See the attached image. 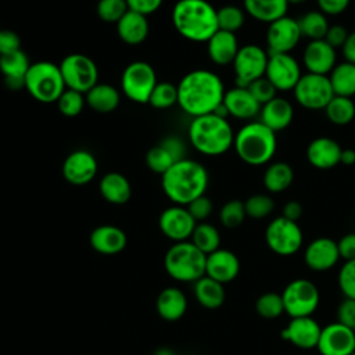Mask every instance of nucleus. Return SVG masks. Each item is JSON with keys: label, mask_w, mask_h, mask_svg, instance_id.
<instances>
[{"label": "nucleus", "mask_w": 355, "mask_h": 355, "mask_svg": "<svg viewBox=\"0 0 355 355\" xmlns=\"http://www.w3.org/2000/svg\"><path fill=\"white\" fill-rule=\"evenodd\" d=\"M178 86V105L187 115L196 118L212 114L223 101L222 79L209 69L187 72Z\"/></svg>", "instance_id": "obj_1"}, {"label": "nucleus", "mask_w": 355, "mask_h": 355, "mask_svg": "<svg viewBox=\"0 0 355 355\" xmlns=\"http://www.w3.org/2000/svg\"><path fill=\"white\" fill-rule=\"evenodd\" d=\"M209 183L207 168L198 161L183 158L161 175L164 194L176 205L186 207L193 200L204 196Z\"/></svg>", "instance_id": "obj_2"}, {"label": "nucleus", "mask_w": 355, "mask_h": 355, "mask_svg": "<svg viewBox=\"0 0 355 355\" xmlns=\"http://www.w3.org/2000/svg\"><path fill=\"white\" fill-rule=\"evenodd\" d=\"M172 24L180 36L194 43H207L219 29L216 8L207 0H178Z\"/></svg>", "instance_id": "obj_3"}, {"label": "nucleus", "mask_w": 355, "mask_h": 355, "mask_svg": "<svg viewBox=\"0 0 355 355\" xmlns=\"http://www.w3.org/2000/svg\"><path fill=\"white\" fill-rule=\"evenodd\" d=\"M187 136L190 144L200 154L218 157L233 147L234 132L227 118L216 114H207L191 119Z\"/></svg>", "instance_id": "obj_4"}, {"label": "nucleus", "mask_w": 355, "mask_h": 355, "mask_svg": "<svg viewBox=\"0 0 355 355\" xmlns=\"http://www.w3.org/2000/svg\"><path fill=\"white\" fill-rule=\"evenodd\" d=\"M233 147L244 164L262 166L269 164L276 154V133L261 121H248L234 133Z\"/></svg>", "instance_id": "obj_5"}, {"label": "nucleus", "mask_w": 355, "mask_h": 355, "mask_svg": "<svg viewBox=\"0 0 355 355\" xmlns=\"http://www.w3.org/2000/svg\"><path fill=\"white\" fill-rule=\"evenodd\" d=\"M207 255L190 240L173 243L164 258L166 273L182 283H194L205 276Z\"/></svg>", "instance_id": "obj_6"}, {"label": "nucleus", "mask_w": 355, "mask_h": 355, "mask_svg": "<svg viewBox=\"0 0 355 355\" xmlns=\"http://www.w3.org/2000/svg\"><path fill=\"white\" fill-rule=\"evenodd\" d=\"M25 89L40 103H55L67 87L57 64L37 61L31 64L25 75Z\"/></svg>", "instance_id": "obj_7"}, {"label": "nucleus", "mask_w": 355, "mask_h": 355, "mask_svg": "<svg viewBox=\"0 0 355 355\" xmlns=\"http://www.w3.org/2000/svg\"><path fill=\"white\" fill-rule=\"evenodd\" d=\"M284 312L290 318L312 316L320 304V293L313 282L298 277L291 280L280 293Z\"/></svg>", "instance_id": "obj_8"}, {"label": "nucleus", "mask_w": 355, "mask_h": 355, "mask_svg": "<svg viewBox=\"0 0 355 355\" xmlns=\"http://www.w3.org/2000/svg\"><path fill=\"white\" fill-rule=\"evenodd\" d=\"M265 241L268 248L276 255L291 257L302 247V229L298 222L277 216L268 223L265 229Z\"/></svg>", "instance_id": "obj_9"}, {"label": "nucleus", "mask_w": 355, "mask_h": 355, "mask_svg": "<svg viewBox=\"0 0 355 355\" xmlns=\"http://www.w3.org/2000/svg\"><path fill=\"white\" fill-rule=\"evenodd\" d=\"M65 87L80 93H87L98 83V68L96 62L80 53H72L58 64Z\"/></svg>", "instance_id": "obj_10"}, {"label": "nucleus", "mask_w": 355, "mask_h": 355, "mask_svg": "<svg viewBox=\"0 0 355 355\" xmlns=\"http://www.w3.org/2000/svg\"><path fill=\"white\" fill-rule=\"evenodd\" d=\"M158 83L154 68L146 61L128 64L121 75L122 93L135 103H148L153 89Z\"/></svg>", "instance_id": "obj_11"}, {"label": "nucleus", "mask_w": 355, "mask_h": 355, "mask_svg": "<svg viewBox=\"0 0 355 355\" xmlns=\"http://www.w3.org/2000/svg\"><path fill=\"white\" fill-rule=\"evenodd\" d=\"M295 101L305 110H324L329 101L334 97L327 75L302 73L295 87L293 89Z\"/></svg>", "instance_id": "obj_12"}, {"label": "nucleus", "mask_w": 355, "mask_h": 355, "mask_svg": "<svg viewBox=\"0 0 355 355\" xmlns=\"http://www.w3.org/2000/svg\"><path fill=\"white\" fill-rule=\"evenodd\" d=\"M269 53L258 44H244L239 49L234 61V80L236 86L247 87L251 82L265 76Z\"/></svg>", "instance_id": "obj_13"}, {"label": "nucleus", "mask_w": 355, "mask_h": 355, "mask_svg": "<svg viewBox=\"0 0 355 355\" xmlns=\"http://www.w3.org/2000/svg\"><path fill=\"white\" fill-rule=\"evenodd\" d=\"M301 75L300 62L290 53L269 54L265 76L277 92L293 90Z\"/></svg>", "instance_id": "obj_14"}, {"label": "nucleus", "mask_w": 355, "mask_h": 355, "mask_svg": "<svg viewBox=\"0 0 355 355\" xmlns=\"http://www.w3.org/2000/svg\"><path fill=\"white\" fill-rule=\"evenodd\" d=\"M302 35L300 31L298 19L284 15L268 25L266 44L268 53H290L297 47Z\"/></svg>", "instance_id": "obj_15"}, {"label": "nucleus", "mask_w": 355, "mask_h": 355, "mask_svg": "<svg viewBox=\"0 0 355 355\" xmlns=\"http://www.w3.org/2000/svg\"><path fill=\"white\" fill-rule=\"evenodd\" d=\"M186 146L179 136H166L146 154L147 166L158 175H164L173 164L186 158Z\"/></svg>", "instance_id": "obj_16"}, {"label": "nucleus", "mask_w": 355, "mask_h": 355, "mask_svg": "<svg viewBox=\"0 0 355 355\" xmlns=\"http://www.w3.org/2000/svg\"><path fill=\"white\" fill-rule=\"evenodd\" d=\"M196 225L197 222L190 215L187 208L176 204L164 209L158 219V226L162 234L175 243L189 240Z\"/></svg>", "instance_id": "obj_17"}, {"label": "nucleus", "mask_w": 355, "mask_h": 355, "mask_svg": "<svg viewBox=\"0 0 355 355\" xmlns=\"http://www.w3.org/2000/svg\"><path fill=\"white\" fill-rule=\"evenodd\" d=\"M316 349L320 355H351L355 351L354 330L337 320L322 327Z\"/></svg>", "instance_id": "obj_18"}, {"label": "nucleus", "mask_w": 355, "mask_h": 355, "mask_svg": "<svg viewBox=\"0 0 355 355\" xmlns=\"http://www.w3.org/2000/svg\"><path fill=\"white\" fill-rule=\"evenodd\" d=\"M97 159L87 150H75L62 162V176L72 186H85L97 175Z\"/></svg>", "instance_id": "obj_19"}, {"label": "nucleus", "mask_w": 355, "mask_h": 355, "mask_svg": "<svg viewBox=\"0 0 355 355\" xmlns=\"http://www.w3.org/2000/svg\"><path fill=\"white\" fill-rule=\"evenodd\" d=\"M322 326L312 316L291 318L288 324L282 330V338L290 341L300 349H313L318 347Z\"/></svg>", "instance_id": "obj_20"}, {"label": "nucleus", "mask_w": 355, "mask_h": 355, "mask_svg": "<svg viewBox=\"0 0 355 355\" xmlns=\"http://www.w3.org/2000/svg\"><path fill=\"white\" fill-rule=\"evenodd\" d=\"M340 252L337 241L330 237H318L312 240L304 251V262L313 272L330 270L338 262Z\"/></svg>", "instance_id": "obj_21"}, {"label": "nucleus", "mask_w": 355, "mask_h": 355, "mask_svg": "<svg viewBox=\"0 0 355 355\" xmlns=\"http://www.w3.org/2000/svg\"><path fill=\"white\" fill-rule=\"evenodd\" d=\"M302 62L311 73L329 75L337 65L336 49L324 39L309 40L302 53Z\"/></svg>", "instance_id": "obj_22"}, {"label": "nucleus", "mask_w": 355, "mask_h": 355, "mask_svg": "<svg viewBox=\"0 0 355 355\" xmlns=\"http://www.w3.org/2000/svg\"><path fill=\"white\" fill-rule=\"evenodd\" d=\"M240 272L239 257L226 248H218L207 255L205 276L226 284L233 282Z\"/></svg>", "instance_id": "obj_23"}, {"label": "nucleus", "mask_w": 355, "mask_h": 355, "mask_svg": "<svg viewBox=\"0 0 355 355\" xmlns=\"http://www.w3.org/2000/svg\"><path fill=\"white\" fill-rule=\"evenodd\" d=\"M222 104L226 107L229 116L241 121H252L261 112V104L255 100L247 87L234 86L225 92Z\"/></svg>", "instance_id": "obj_24"}, {"label": "nucleus", "mask_w": 355, "mask_h": 355, "mask_svg": "<svg viewBox=\"0 0 355 355\" xmlns=\"http://www.w3.org/2000/svg\"><path fill=\"white\" fill-rule=\"evenodd\" d=\"M341 146L329 136L313 139L306 147V159L316 169H331L340 164Z\"/></svg>", "instance_id": "obj_25"}, {"label": "nucleus", "mask_w": 355, "mask_h": 355, "mask_svg": "<svg viewBox=\"0 0 355 355\" xmlns=\"http://www.w3.org/2000/svg\"><path fill=\"white\" fill-rule=\"evenodd\" d=\"M90 247L103 255H115L125 250L128 244L126 233L114 225H101L92 230L89 236Z\"/></svg>", "instance_id": "obj_26"}, {"label": "nucleus", "mask_w": 355, "mask_h": 355, "mask_svg": "<svg viewBox=\"0 0 355 355\" xmlns=\"http://www.w3.org/2000/svg\"><path fill=\"white\" fill-rule=\"evenodd\" d=\"M29 67V57L21 49L0 55V72L4 78V85L11 90L25 87V75Z\"/></svg>", "instance_id": "obj_27"}, {"label": "nucleus", "mask_w": 355, "mask_h": 355, "mask_svg": "<svg viewBox=\"0 0 355 355\" xmlns=\"http://www.w3.org/2000/svg\"><path fill=\"white\" fill-rule=\"evenodd\" d=\"M294 118V108L284 97H275L261 107L259 121L272 129L275 133L290 126Z\"/></svg>", "instance_id": "obj_28"}, {"label": "nucleus", "mask_w": 355, "mask_h": 355, "mask_svg": "<svg viewBox=\"0 0 355 355\" xmlns=\"http://www.w3.org/2000/svg\"><path fill=\"white\" fill-rule=\"evenodd\" d=\"M240 46L236 33L218 29L207 42V51L209 60L220 67L233 64Z\"/></svg>", "instance_id": "obj_29"}, {"label": "nucleus", "mask_w": 355, "mask_h": 355, "mask_svg": "<svg viewBox=\"0 0 355 355\" xmlns=\"http://www.w3.org/2000/svg\"><path fill=\"white\" fill-rule=\"evenodd\" d=\"M150 32L148 19L146 15L128 10L126 14L116 22V33L119 39L130 46L143 43Z\"/></svg>", "instance_id": "obj_30"}, {"label": "nucleus", "mask_w": 355, "mask_h": 355, "mask_svg": "<svg viewBox=\"0 0 355 355\" xmlns=\"http://www.w3.org/2000/svg\"><path fill=\"white\" fill-rule=\"evenodd\" d=\"M157 313L166 322H176L187 311V297L178 287H165L155 301Z\"/></svg>", "instance_id": "obj_31"}, {"label": "nucleus", "mask_w": 355, "mask_h": 355, "mask_svg": "<svg viewBox=\"0 0 355 355\" xmlns=\"http://www.w3.org/2000/svg\"><path fill=\"white\" fill-rule=\"evenodd\" d=\"M98 191L107 202L122 205L129 201L132 196V186L125 175L119 172H108L101 178Z\"/></svg>", "instance_id": "obj_32"}, {"label": "nucleus", "mask_w": 355, "mask_h": 355, "mask_svg": "<svg viewBox=\"0 0 355 355\" xmlns=\"http://www.w3.org/2000/svg\"><path fill=\"white\" fill-rule=\"evenodd\" d=\"M245 12L254 19L270 24L284 15H287V0H243Z\"/></svg>", "instance_id": "obj_33"}, {"label": "nucleus", "mask_w": 355, "mask_h": 355, "mask_svg": "<svg viewBox=\"0 0 355 355\" xmlns=\"http://www.w3.org/2000/svg\"><path fill=\"white\" fill-rule=\"evenodd\" d=\"M86 105L92 110L105 114L114 111L121 101V93L110 83H97L87 93H85Z\"/></svg>", "instance_id": "obj_34"}, {"label": "nucleus", "mask_w": 355, "mask_h": 355, "mask_svg": "<svg viewBox=\"0 0 355 355\" xmlns=\"http://www.w3.org/2000/svg\"><path fill=\"white\" fill-rule=\"evenodd\" d=\"M193 291L197 302L207 309H218L223 305L226 298L223 284L208 276H202L194 282Z\"/></svg>", "instance_id": "obj_35"}, {"label": "nucleus", "mask_w": 355, "mask_h": 355, "mask_svg": "<svg viewBox=\"0 0 355 355\" xmlns=\"http://www.w3.org/2000/svg\"><path fill=\"white\" fill-rule=\"evenodd\" d=\"M294 180L293 168L284 161L269 164L263 172L262 183L269 193H282L287 190Z\"/></svg>", "instance_id": "obj_36"}, {"label": "nucleus", "mask_w": 355, "mask_h": 355, "mask_svg": "<svg viewBox=\"0 0 355 355\" xmlns=\"http://www.w3.org/2000/svg\"><path fill=\"white\" fill-rule=\"evenodd\" d=\"M334 96H355V64L343 61L337 64L327 75Z\"/></svg>", "instance_id": "obj_37"}, {"label": "nucleus", "mask_w": 355, "mask_h": 355, "mask_svg": "<svg viewBox=\"0 0 355 355\" xmlns=\"http://www.w3.org/2000/svg\"><path fill=\"white\" fill-rule=\"evenodd\" d=\"M298 25L302 37H308L309 40L324 39L327 29L330 26L327 17L319 10L302 14L298 19Z\"/></svg>", "instance_id": "obj_38"}, {"label": "nucleus", "mask_w": 355, "mask_h": 355, "mask_svg": "<svg viewBox=\"0 0 355 355\" xmlns=\"http://www.w3.org/2000/svg\"><path fill=\"white\" fill-rule=\"evenodd\" d=\"M190 241L205 255L216 251L220 248V233L219 230L208 223V222H198L194 227V232L190 237Z\"/></svg>", "instance_id": "obj_39"}, {"label": "nucleus", "mask_w": 355, "mask_h": 355, "mask_svg": "<svg viewBox=\"0 0 355 355\" xmlns=\"http://www.w3.org/2000/svg\"><path fill=\"white\" fill-rule=\"evenodd\" d=\"M324 114L331 123L337 126H344L352 122V119L355 118V104L351 97L334 96L326 105Z\"/></svg>", "instance_id": "obj_40"}, {"label": "nucleus", "mask_w": 355, "mask_h": 355, "mask_svg": "<svg viewBox=\"0 0 355 355\" xmlns=\"http://www.w3.org/2000/svg\"><path fill=\"white\" fill-rule=\"evenodd\" d=\"M255 311L263 319H276L284 312V304L282 294L268 291L261 294L255 301Z\"/></svg>", "instance_id": "obj_41"}, {"label": "nucleus", "mask_w": 355, "mask_h": 355, "mask_svg": "<svg viewBox=\"0 0 355 355\" xmlns=\"http://www.w3.org/2000/svg\"><path fill=\"white\" fill-rule=\"evenodd\" d=\"M148 104L157 110H166L178 104V86L171 82H158L151 92Z\"/></svg>", "instance_id": "obj_42"}, {"label": "nucleus", "mask_w": 355, "mask_h": 355, "mask_svg": "<svg viewBox=\"0 0 355 355\" xmlns=\"http://www.w3.org/2000/svg\"><path fill=\"white\" fill-rule=\"evenodd\" d=\"M218 17V26L220 31L236 33L239 29L243 28L245 22V12L237 6H223L216 10Z\"/></svg>", "instance_id": "obj_43"}, {"label": "nucleus", "mask_w": 355, "mask_h": 355, "mask_svg": "<svg viewBox=\"0 0 355 355\" xmlns=\"http://www.w3.org/2000/svg\"><path fill=\"white\" fill-rule=\"evenodd\" d=\"M245 214L251 219L268 218L275 209V201L269 194L257 193L244 201Z\"/></svg>", "instance_id": "obj_44"}, {"label": "nucleus", "mask_w": 355, "mask_h": 355, "mask_svg": "<svg viewBox=\"0 0 355 355\" xmlns=\"http://www.w3.org/2000/svg\"><path fill=\"white\" fill-rule=\"evenodd\" d=\"M247 214L244 202L240 200H230L225 202L219 211V220L226 229H236L245 220Z\"/></svg>", "instance_id": "obj_45"}, {"label": "nucleus", "mask_w": 355, "mask_h": 355, "mask_svg": "<svg viewBox=\"0 0 355 355\" xmlns=\"http://www.w3.org/2000/svg\"><path fill=\"white\" fill-rule=\"evenodd\" d=\"M55 103H57L58 111L62 115L69 118L78 116L82 112L83 107L86 105L85 94L72 89H65Z\"/></svg>", "instance_id": "obj_46"}, {"label": "nucleus", "mask_w": 355, "mask_h": 355, "mask_svg": "<svg viewBox=\"0 0 355 355\" xmlns=\"http://www.w3.org/2000/svg\"><path fill=\"white\" fill-rule=\"evenodd\" d=\"M126 0H98L96 11L101 21L116 24L128 11Z\"/></svg>", "instance_id": "obj_47"}, {"label": "nucleus", "mask_w": 355, "mask_h": 355, "mask_svg": "<svg viewBox=\"0 0 355 355\" xmlns=\"http://www.w3.org/2000/svg\"><path fill=\"white\" fill-rule=\"evenodd\" d=\"M337 283L345 298L355 300V259L344 262L338 270Z\"/></svg>", "instance_id": "obj_48"}, {"label": "nucleus", "mask_w": 355, "mask_h": 355, "mask_svg": "<svg viewBox=\"0 0 355 355\" xmlns=\"http://www.w3.org/2000/svg\"><path fill=\"white\" fill-rule=\"evenodd\" d=\"M247 89L251 92V94L255 97V100H257L261 105H263V104H266L268 101H270L272 98H275V97H276V93H277L276 87L268 80L266 76H262V78H259V79L251 82V83L247 86Z\"/></svg>", "instance_id": "obj_49"}, {"label": "nucleus", "mask_w": 355, "mask_h": 355, "mask_svg": "<svg viewBox=\"0 0 355 355\" xmlns=\"http://www.w3.org/2000/svg\"><path fill=\"white\" fill-rule=\"evenodd\" d=\"M186 208L190 212V215L194 218V220L198 223V222H205V219L209 218L214 209V204L211 198L204 194L193 200L190 204H187Z\"/></svg>", "instance_id": "obj_50"}, {"label": "nucleus", "mask_w": 355, "mask_h": 355, "mask_svg": "<svg viewBox=\"0 0 355 355\" xmlns=\"http://www.w3.org/2000/svg\"><path fill=\"white\" fill-rule=\"evenodd\" d=\"M337 322L352 330L355 329V300L344 297L337 308Z\"/></svg>", "instance_id": "obj_51"}, {"label": "nucleus", "mask_w": 355, "mask_h": 355, "mask_svg": "<svg viewBox=\"0 0 355 355\" xmlns=\"http://www.w3.org/2000/svg\"><path fill=\"white\" fill-rule=\"evenodd\" d=\"M21 49V39L19 36L10 29L0 31V55L12 53Z\"/></svg>", "instance_id": "obj_52"}, {"label": "nucleus", "mask_w": 355, "mask_h": 355, "mask_svg": "<svg viewBox=\"0 0 355 355\" xmlns=\"http://www.w3.org/2000/svg\"><path fill=\"white\" fill-rule=\"evenodd\" d=\"M162 1L164 0H126V4L129 10L148 17L162 6Z\"/></svg>", "instance_id": "obj_53"}, {"label": "nucleus", "mask_w": 355, "mask_h": 355, "mask_svg": "<svg viewBox=\"0 0 355 355\" xmlns=\"http://www.w3.org/2000/svg\"><path fill=\"white\" fill-rule=\"evenodd\" d=\"M348 31L345 29V26L340 25V24H334L330 25L327 29V33L324 36V40L334 49L337 47H343V44L345 43L347 37H348Z\"/></svg>", "instance_id": "obj_54"}, {"label": "nucleus", "mask_w": 355, "mask_h": 355, "mask_svg": "<svg viewBox=\"0 0 355 355\" xmlns=\"http://www.w3.org/2000/svg\"><path fill=\"white\" fill-rule=\"evenodd\" d=\"M351 0H316L319 11H322L324 15H338L344 12Z\"/></svg>", "instance_id": "obj_55"}, {"label": "nucleus", "mask_w": 355, "mask_h": 355, "mask_svg": "<svg viewBox=\"0 0 355 355\" xmlns=\"http://www.w3.org/2000/svg\"><path fill=\"white\" fill-rule=\"evenodd\" d=\"M338 252L340 258L344 261H352L355 259V233H347L344 234L338 241Z\"/></svg>", "instance_id": "obj_56"}, {"label": "nucleus", "mask_w": 355, "mask_h": 355, "mask_svg": "<svg viewBox=\"0 0 355 355\" xmlns=\"http://www.w3.org/2000/svg\"><path fill=\"white\" fill-rule=\"evenodd\" d=\"M282 216L298 222V219L302 216V205L298 201H287L283 205V211H282Z\"/></svg>", "instance_id": "obj_57"}, {"label": "nucleus", "mask_w": 355, "mask_h": 355, "mask_svg": "<svg viewBox=\"0 0 355 355\" xmlns=\"http://www.w3.org/2000/svg\"><path fill=\"white\" fill-rule=\"evenodd\" d=\"M341 51L345 61L355 64V31L348 35L345 43L341 47Z\"/></svg>", "instance_id": "obj_58"}, {"label": "nucleus", "mask_w": 355, "mask_h": 355, "mask_svg": "<svg viewBox=\"0 0 355 355\" xmlns=\"http://www.w3.org/2000/svg\"><path fill=\"white\" fill-rule=\"evenodd\" d=\"M340 164L344 165H354L355 164V148H343L341 150V157H340Z\"/></svg>", "instance_id": "obj_59"}, {"label": "nucleus", "mask_w": 355, "mask_h": 355, "mask_svg": "<svg viewBox=\"0 0 355 355\" xmlns=\"http://www.w3.org/2000/svg\"><path fill=\"white\" fill-rule=\"evenodd\" d=\"M153 355H175V352L171 348L162 347V348H158Z\"/></svg>", "instance_id": "obj_60"}, {"label": "nucleus", "mask_w": 355, "mask_h": 355, "mask_svg": "<svg viewBox=\"0 0 355 355\" xmlns=\"http://www.w3.org/2000/svg\"><path fill=\"white\" fill-rule=\"evenodd\" d=\"M288 4H294V6H298V4H304L306 0H287Z\"/></svg>", "instance_id": "obj_61"}, {"label": "nucleus", "mask_w": 355, "mask_h": 355, "mask_svg": "<svg viewBox=\"0 0 355 355\" xmlns=\"http://www.w3.org/2000/svg\"><path fill=\"white\" fill-rule=\"evenodd\" d=\"M351 355H355V351H354V352H352V354H351Z\"/></svg>", "instance_id": "obj_62"}, {"label": "nucleus", "mask_w": 355, "mask_h": 355, "mask_svg": "<svg viewBox=\"0 0 355 355\" xmlns=\"http://www.w3.org/2000/svg\"><path fill=\"white\" fill-rule=\"evenodd\" d=\"M354 334H355V329H354Z\"/></svg>", "instance_id": "obj_63"}]
</instances>
